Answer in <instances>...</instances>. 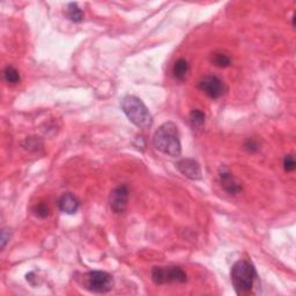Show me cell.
Masks as SVG:
<instances>
[{"label": "cell", "mask_w": 296, "mask_h": 296, "mask_svg": "<svg viewBox=\"0 0 296 296\" xmlns=\"http://www.w3.org/2000/svg\"><path fill=\"white\" fill-rule=\"evenodd\" d=\"M153 145L157 151L172 157H178L182 153L181 138L176 124L167 122L157 128L153 136Z\"/></svg>", "instance_id": "obj_1"}, {"label": "cell", "mask_w": 296, "mask_h": 296, "mask_svg": "<svg viewBox=\"0 0 296 296\" xmlns=\"http://www.w3.org/2000/svg\"><path fill=\"white\" fill-rule=\"evenodd\" d=\"M122 109L130 122L137 127L146 130L152 126L153 117L151 112L139 97L135 95H126L122 100Z\"/></svg>", "instance_id": "obj_2"}, {"label": "cell", "mask_w": 296, "mask_h": 296, "mask_svg": "<svg viewBox=\"0 0 296 296\" xmlns=\"http://www.w3.org/2000/svg\"><path fill=\"white\" fill-rule=\"evenodd\" d=\"M232 282L237 294L250 293L257 279L256 270L247 260L236 261L231 272Z\"/></svg>", "instance_id": "obj_3"}, {"label": "cell", "mask_w": 296, "mask_h": 296, "mask_svg": "<svg viewBox=\"0 0 296 296\" xmlns=\"http://www.w3.org/2000/svg\"><path fill=\"white\" fill-rule=\"evenodd\" d=\"M115 281L111 274L103 271H91L82 276V286L90 293L104 294L114 288Z\"/></svg>", "instance_id": "obj_4"}, {"label": "cell", "mask_w": 296, "mask_h": 296, "mask_svg": "<svg viewBox=\"0 0 296 296\" xmlns=\"http://www.w3.org/2000/svg\"><path fill=\"white\" fill-rule=\"evenodd\" d=\"M152 279L156 285L184 283L187 280L184 270L179 266H155L152 271Z\"/></svg>", "instance_id": "obj_5"}, {"label": "cell", "mask_w": 296, "mask_h": 296, "mask_svg": "<svg viewBox=\"0 0 296 296\" xmlns=\"http://www.w3.org/2000/svg\"><path fill=\"white\" fill-rule=\"evenodd\" d=\"M198 88L211 98H219L222 96L227 90L226 85H224L223 81L215 76L204 77L202 80L198 82Z\"/></svg>", "instance_id": "obj_6"}, {"label": "cell", "mask_w": 296, "mask_h": 296, "mask_svg": "<svg viewBox=\"0 0 296 296\" xmlns=\"http://www.w3.org/2000/svg\"><path fill=\"white\" fill-rule=\"evenodd\" d=\"M128 202V189L127 186L122 185L114 189L109 195V206L111 211L116 214H122L126 210Z\"/></svg>", "instance_id": "obj_7"}, {"label": "cell", "mask_w": 296, "mask_h": 296, "mask_svg": "<svg viewBox=\"0 0 296 296\" xmlns=\"http://www.w3.org/2000/svg\"><path fill=\"white\" fill-rule=\"evenodd\" d=\"M177 169L182 175H184L186 178L192 179V181H199L202 179V169L197 161L193 158H182L176 163Z\"/></svg>", "instance_id": "obj_8"}, {"label": "cell", "mask_w": 296, "mask_h": 296, "mask_svg": "<svg viewBox=\"0 0 296 296\" xmlns=\"http://www.w3.org/2000/svg\"><path fill=\"white\" fill-rule=\"evenodd\" d=\"M80 206L78 198L72 193H64L60 195V198L58 199V208L66 214H74L77 213Z\"/></svg>", "instance_id": "obj_9"}, {"label": "cell", "mask_w": 296, "mask_h": 296, "mask_svg": "<svg viewBox=\"0 0 296 296\" xmlns=\"http://www.w3.org/2000/svg\"><path fill=\"white\" fill-rule=\"evenodd\" d=\"M220 182H221V185H222L223 189L226 190L228 193L237 194L239 192H241V190H242L241 185L235 181V178L233 177V175L229 173L226 168L220 170Z\"/></svg>", "instance_id": "obj_10"}, {"label": "cell", "mask_w": 296, "mask_h": 296, "mask_svg": "<svg viewBox=\"0 0 296 296\" xmlns=\"http://www.w3.org/2000/svg\"><path fill=\"white\" fill-rule=\"evenodd\" d=\"M189 71H190V66H189V62H187L185 59H178L176 62L174 64V68H173V74H174V78L177 79L178 81H184L187 74H189Z\"/></svg>", "instance_id": "obj_11"}, {"label": "cell", "mask_w": 296, "mask_h": 296, "mask_svg": "<svg viewBox=\"0 0 296 296\" xmlns=\"http://www.w3.org/2000/svg\"><path fill=\"white\" fill-rule=\"evenodd\" d=\"M190 123L193 130H202L205 125V114L200 110H193L190 115Z\"/></svg>", "instance_id": "obj_12"}, {"label": "cell", "mask_w": 296, "mask_h": 296, "mask_svg": "<svg viewBox=\"0 0 296 296\" xmlns=\"http://www.w3.org/2000/svg\"><path fill=\"white\" fill-rule=\"evenodd\" d=\"M68 18L74 23H79L83 20V13L80 8L78 7V4L71 3L68 6Z\"/></svg>", "instance_id": "obj_13"}, {"label": "cell", "mask_w": 296, "mask_h": 296, "mask_svg": "<svg viewBox=\"0 0 296 296\" xmlns=\"http://www.w3.org/2000/svg\"><path fill=\"white\" fill-rule=\"evenodd\" d=\"M4 78H5V80L8 83H12V85L20 82V73L13 66H7L5 71H4Z\"/></svg>", "instance_id": "obj_14"}, {"label": "cell", "mask_w": 296, "mask_h": 296, "mask_svg": "<svg viewBox=\"0 0 296 296\" xmlns=\"http://www.w3.org/2000/svg\"><path fill=\"white\" fill-rule=\"evenodd\" d=\"M212 62L218 68H228L231 65V58L224 53H214L213 57H212Z\"/></svg>", "instance_id": "obj_15"}, {"label": "cell", "mask_w": 296, "mask_h": 296, "mask_svg": "<svg viewBox=\"0 0 296 296\" xmlns=\"http://www.w3.org/2000/svg\"><path fill=\"white\" fill-rule=\"evenodd\" d=\"M283 168L287 173H291L294 172L295 168H296V162H295V158L293 155H286L285 158H283Z\"/></svg>", "instance_id": "obj_16"}, {"label": "cell", "mask_w": 296, "mask_h": 296, "mask_svg": "<svg viewBox=\"0 0 296 296\" xmlns=\"http://www.w3.org/2000/svg\"><path fill=\"white\" fill-rule=\"evenodd\" d=\"M24 147H26L27 149H29V151H31V149H34V151H37L39 149V147H43V144H42V141L39 139V138H27L26 140V144H23Z\"/></svg>", "instance_id": "obj_17"}, {"label": "cell", "mask_w": 296, "mask_h": 296, "mask_svg": "<svg viewBox=\"0 0 296 296\" xmlns=\"http://www.w3.org/2000/svg\"><path fill=\"white\" fill-rule=\"evenodd\" d=\"M34 213L37 216H40V218L44 219V218H47V216L49 215V208L47 207V205H45V204L40 203V204H37V205L34 207Z\"/></svg>", "instance_id": "obj_18"}, {"label": "cell", "mask_w": 296, "mask_h": 296, "mask_svg": "<svg viewBox=\"0 0 296 296\" xmlns=\"http://www.w3.org/2000/svg\"><path fill=\"white\" fill-rule=\"evenodd\" d=\"M244 148L247 149L249 153H256L258 152V149H259V146H258L257 141L253 139H248L244 144Z\"/></svg>", "instance_id": "obj_19"}, {"label": "cell", "mask_w": 296, "mask_h": 296, "mask_svg": "<svg viewBox=\"0 0 296 296\" xmlns=\"http://www.w3.org/2000/svg\"><path fill=\"white\" fill-rule=\"evenodd\" d=\"M11 239V233L8 228H4L2 231V249L5 248V245Z\"/></svg>", "instance_id": "obj_20"}]
</instances>
